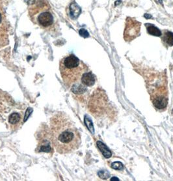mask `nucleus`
<instances>
[{"label": "nucleus", "mask_w": 173, "mask_h": 181, "mask_svg": "<svg viewBox=\"0 0 173 181\" xmlns=\"http://www.w3.org/2000/svg\"><path fill=\"white\" fill-rule=\"evenodd\" d=\"M38 145L37 151L38 152L51 153L53 148L52 136L50 130L47 127H43L37 135Z\"/></svg>", "instance_id": "5"}, {"label": "nucleus", "mask_w": 173, "mask_h": 181, "mask_svg": "<svg viewBox=\"0 0 173 181\" xmlns=\"http://www.w3.org/2000/svg\"><path fill=\"white\" fill-rule=\"evenodd\" d=\"M30 5L29 12L33 22L43 29H48L53 26V16L50 7L45 3L35 2Z\"/></svg>", "instance_id": "3"}, {"label": "nucleus", "mask_w": 173, "mask_h": 181, "mask_svg": "<svg viewBox=\"0 0 173 181\" xmlns=\"http://www.w3.org/2000/svg\"><path fill=\"white\" fill-rule=\"evenodd\" d=\"M79 35H81L82 37H84V38H87L89 36V34H88V33L85 30V29H81L79 31Z\"/></svg>", "instance_id": "17"}, {"label": "nucleus", "mask_w": 173, "mask_h": 181, "mask_svg": "<svg viewBox=\"0 0 173 181\" xmlns=\"http://www.w3.org/2000/svg\"><path fill=\"white\" fill-rule=\"evenodd\" d=\"M72 87V90L75 94H82L86 91V86H84L82 83L81 84L77 83Z\"/></svg>", "instance_id": "12"}, {"label": "nucleus", "mask_w": 173, "mask_h": 181, "mask_svg": "<svg viewBox=\"0 0 173 181\" xmlns=\"http://www.w3.org/2000/svg\"><path fill=\"white\" fill-rule=\"evenodd\" d=\"M5 22L6 20H5V15H3V12L2 11H0V24Z\"/></svg>", "instance_id": "18"}, {"label": "nucleus", "mask_w": 173, "mask_h": 181, "mask_svg": "<svg viewBox=\"0 0 173 181\" xmlns=\"http://www.w3.org/2000/svg\"><path fill=\"white\" fill-rule=\"evenodd\" d=\"M53 146L57 152L66 154L74 152L81 145V135L72 122L65 114L57 113L50 120Z\"/></svg>", "instance_id": "1"}, {"label": "nucleus", "mask_w": 173, "mask_h": 181, "mask_svg": "<svg viewBox=\"0 0 173 181\" xmlns=\"http://www.w3.org/2000/svg\"><path fill=\"white\" fill-rule=\"evenodd\" d=\"M141 23L134 18L127 17L124 32V39L126 42H131L140 35Z\"/></svg>", "instance_id": "6"}, {"label": "nucleus", "mask_w": 173, "mask_h": 181, "mask_svg": "<svg viewBox=\"0 0 173 181\" xmlns=\"http://www.w3.org/2000/svg\"><path fill=\"white\" fill-rule=\"evenodd\" d=\"M70 12L71 17L74 19H75L78 18L79 15L81 14L82 9L76 3L74 2L70 5Z\"/></svg>", "instance_id": "9"}, {"label": "nucleus", "mask_w": 173, "mask_h": 181, "mask_svg": "<svg viewBox=\"0 0 173 181\" xmlns=\"http://www.w3.org/2000/svg\"><path fill=\"white\" fill-rule=\"evenodd\" d=\"M81 81L84 86L91 87L95 83V77L91 73H85L82 76Z\"/></svg>", "instance_id": "7"}, {"label": "nucleus", "mask_w": 173, "mask_h": 181, "mask_svg": "<svg viewBox=\"0 0 173 181\" xmlns=\"http://www.w3.org/2000/svg\"><path fill=\"white\" fill-rule=\"evenodd\" d=\"M145 26H146L147 31L150 35L155 37H160L162 35V31H160L157 27H155L154 25H152L151 24H146Z\"/></svg>", "instance_id": "10"}, {"label": "nucleus", "mask_w": 173, "mask_h": 181, "mask_svg": "<svg viewBox=\"0 0 173 181\" xmlns=\"http://www.w3.org/2000/svg\"><path fill=\"white\" fill-rule=\"evenodd\" d=\"M21 119H22V117H21V115L19 113H13L9 116V122L11 124L16 125L20 123Z\"/></svg>", "instance_id": "13"}, {"label": "nucleus", "mask_w": 173, "mask_h": 181, "mask_svg": "<svg viewBox=\"0 0 173 181\" xmlns=\"http://www.w3.org/2000/svg\"><path fill=\"white\" fill-rule=\"evenodd\" d=\"M98 175L100 178H102L103 179H107V178L109 177L110 174H109V173H108L106 171H101L98 173Z\"/></svg>", "instance_id": "16"}, {"label": "nucleus", "mask_w": 173, "mask_h": 181, "mask_svg": "<svg viewBox=\"0 0 173 181\" xmlns=\"http://www.w3.org/2000/svg\"><path fill=\"white\" fill-rule=\"evenodd\" d=\"M145 18H147V19H149V18H152V16L150 15H148V14H145L144 15Z\"/></svg>", "instance_id": "19"}, {"label": "nucleus", "mask_w": 173, "mask_h": 181, "mask_svg": "<svg viewBox=\"0 0 173 181\" xmlns=\"http://www.w3.org/2000/svg\"><path fill=\"white\" fill-rule=\"evenodd\" d=\"M163 41L168 46H173V33L169 31H165L163 35Z\"/></svg>", "instance_id": "11"}, {"label": "nucleus", "mask_w": 173, "mask_h": 181, "mask_svg": "<svg viewBox=\"0 0 173 181\" xmlns=\"http://www.w3.org/2000/svg\"><path fill=\"white\" fill-rule=\"evenodd\" d=\"M111 180H119V179L116 178V177H113V178L111 179Z\"/></svg>", "instance_id": "20"}, {"label": "nucleus", "mask_w": 173, "mask_h": 181, "mask_svg": "<svg viewBox=\"0 0 173 181\" xmlns=\"http://www.w3.org/2000/svg\"><path fill=\"white\" fill-rule=\"evenodd\" d=\"M111 167L114 170H122L124 168L122 163L120 162H115L111 163Z\"/></svg>", "instance_id": "15"}, {"label": "nucleus", "mask_w": 173, "mask_h": 181, "mask_svg": "<svg viewBox=\"0 0 173 181\" xmlns=\"http://www.w3.org/2000/svg\"><path fill=\"white\" fill-rule=\"evenodd\" d=\"M96 145L105 158H109L111 157V150L109 149L108 147L105 145L104 143L100 141H98L96 142Z\"/></svg>", "instance_id": "8"}, {"label": "nucleus", "mask_w": 173, "mask_h": 181, "mask_svg": "<svg viewBox=\"0 0 173 181\" xmlns=\"http://www.w3.org/2000/svg\"><path fill=\"white\" fill-rule=\"evenodd\" d=\"M85 123L87 126V127L88 129L89 130V131L92 133L94 134V127H93V124H92V121L89 117H88L87 116L85 117Z\"/></svg>", "instance_id": "14"}, {"label": "nucleus", "mask_w": 173, "mask_h": 181, "mask_svg": "<svg viewBox=\"0 0 173 181\" xmlns=\"http://www.w3.org/2000/svg\"><path fill=\"white\" fill-rule=\"evenodd\" d=\"M120 3H121V1H120V0H119V1H117V2H115V5H117L118 4Z\"/></svg>", "instance_id": "21"}, {"label": "nucleus", "mask_w": 173, "mask_h": 181, "mask_svg": "<svg viewBox=\"0 0 173 181\" xmlns=\"http://www.w3.org/2000/svg\"><path fill=\"white\" fill-rule=\"evenodd\" d=\"M151 100L155 107L158 109L165 108L168 104V91L167 82L162 83H148Z\"/></svg>", "instance_id": "4"}, {"label": "nucleus", "mask_w": 173, "mask_h": 181, "mask_svg": "<svg viewBox=\"0 0 173 181\" xmlns=\"http://www.w3.org/2000/svg\"><path fill=\"white\" fill-rule=\"evenodd\" d=\"M59 67L62 80L68 87L77 83L88 70L87 65L72 54L63 58Z\"/></svg>", "instance_id": "2"}]
</instances>
